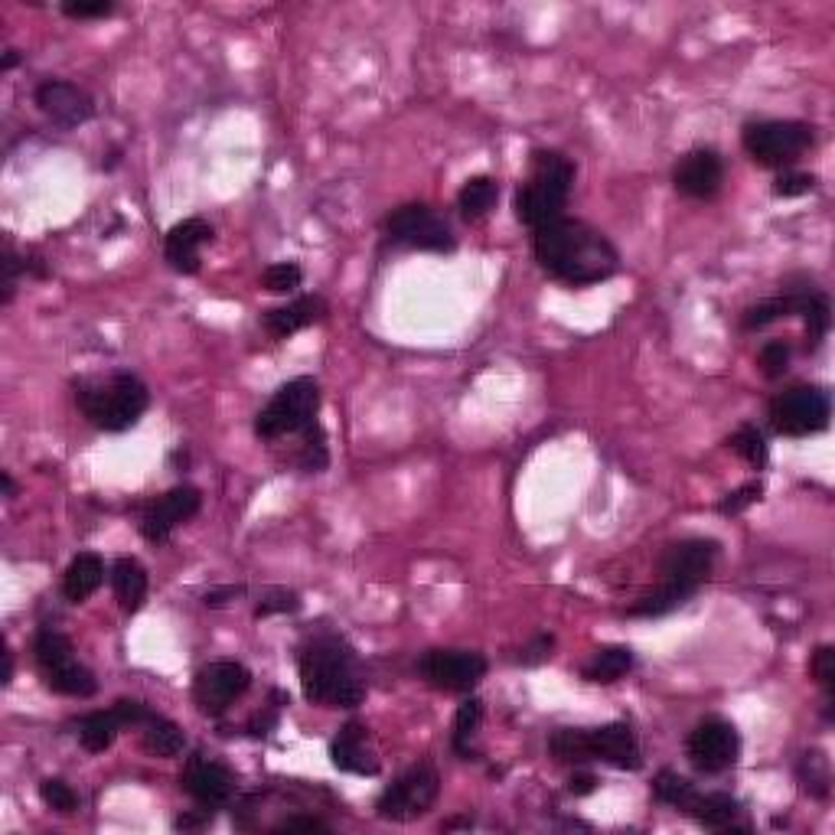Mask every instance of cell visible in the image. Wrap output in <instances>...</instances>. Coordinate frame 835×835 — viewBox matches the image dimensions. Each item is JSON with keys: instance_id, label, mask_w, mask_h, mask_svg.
<instances>
[{"instance_id": "18", "label": "cell", "mask_w": 835, "mask_h": 835, "mask_svg": "<svg viewBox=\"0 0 835 835\" xmlns=\"http://www.w3.org/2000/svg\"><path fill=\"white\" fill-rule=\"evenodd\" d=\"M672 183L689 200H711L724 183V164L711 147H695L676 164Z\"/></svg>"}, {"instance_id": "24", "label": "cell", "mask_w": 835, "mask_h": 835, "mask_svg": "<svg viewBox=\"0 0 835 835\" xmlns=\"http://www.w3.org/2000/svg\"><path fill=\"white\" fill-rule=\"evenodd\" d=\"M112 588H115V598L121 604V611L128 614H138L147 601V571L138 558H118L112 565Z\"/></svg>"}, {"instance_id": "37", "label": "cell", "mask_w": 835, "mask_h": 835, "mask_svg": "<svg viewBox=\"0 0 835 835\" xmlns=\"http://www.w3.org/2000/svg\"><path fill=\"white\" fill-rule=\"evenodd\" d=\"M40 799H43L50 809H56L60 815H73V812L79 809L76 789H73L69 783H63V780H43V783H40Z\"/></svg>"}, {"instance_id": "47", "label": "cell", "mask_w": 835, "mask_h": 835, "mask_svg": "<svg viewBox=\"0 0 835 835\" xmlns=\"http://www.w3.org/2000/svg\"><path fill=\"white\" fill-rule=\"evenodd\" d=\"M330 832V825L317 815H287L274 825V832Z\"/></svg>"}, {"instance_id": "51", "label": "cell", "mask_w": 835, "mask_h": 835, "mask_svg": "<svg viewBox=\"0 0 835 835\" xmlns=\"http://www.w3.org/2000/svg\"><path fill=\"white\" fill-rule=\"evenodd\" d=\"M278 724V715L274 711H265V715H255L252 721H248V734H268V728H274Z\"/></svg>"}, {"instance_id": "14", "label": "cell", "mask_w": 835, "mask_h": 835, "mask_svg": "<svg viewBox=\"0 0 835 835\" xmlns=\"http://www.w3.org/2000/svg\"><path fill=\"white\" fill-rule=\"evenodd\" d=\"M685 754L698 773H721L734 767L741 754V737L737 728L724 718H705L692 728L685 741Z\"/></svg>"}, {"instance_id": "19", "label": "cell", "mask_w": 835, "mask_h": 835, "mask_svg": "<svg viewBox=\"0 0 835 835\" xmlns=\"http://www.w3.org/2000/svg\"><path fill=\"white\" fill-rule=\"evenodd\" d=\"M180 786L203 806V809H216L226 806L235 793V776L229 773V767L206 760V757H190L183 773H180Z\"/></svg>"}, {"instance_id": "53", "label": "cell", "mask_w": 835, "mask_h": 835, "mask_svg": "<svg viewBox=\"0 0 835 835\" xmlns=\"http://www.w3.org/2000/svg\"><path fill=\"white\" fill-rule=\"evenodd\" d=\"M0 484H4L8 500H14V497H17V487H14V477H11V474H0Z\"/></svg>"}, {"instance_id": "38", "label": "cell", "mask_w": 835, "mask_h": 835, "mask_svg": "<svg viewBox=\"0 0 835 835\" xmlns=\"http://www.w3.org/2000/svg\"><path fill=\"white\" fill-rule=\"evenodd\" d=\"M297 607H300V598H297L294 591H287V588H271V591L261 594V601H258V607H255V617L261 620V617H271V614H294Z\"/></svg>"}, {"instance_id": "27", "label": "cell", "mask_w": 835, "mask_h": 835, "mask_svg": "<svg viewBox=\"0 0 835 835\" xmlns=\"http://www.w3.org/2000/svg\"><path fill=\"white\" fill-rule=\"evenodd\" d=\"M796 313L806 320V339H809V349H815L828 326H832V307H828V297L822 291H796Z\"/></svg>"}, {"instance_id": "52", "label": "cell", "mask_w": 835, "mask_h": 835, "mask_svg": "<svg viewBox=\"0 0 835 835\" xmlns=\"http://www.w3.org/2000/svg\"><path fill=\"white\" fill-rule=\"evenodd\" d=\"M203 822H209V815H206V819H196V815H180V819H177V828H196V825H203Z\"/></svg>"}, {"instance_id": "30", "label": "cell", "mask_w": 835, "mask_h": 835, "mask_svg": "<svg viewBox=\"0 0 835 835\" xmlns=\"http://www.w3.org/2000/svg\"><path fill=\"white\" fill-rule=\"evenodd\" d=\"M121 728H125V724L118 721L115 708H108V711H92V715H86V718L79 721V744H82L89 754H102V750H108V747L115 744V737H118Z\"/></svg>"}, {"instance_id": "23", "label": "cell", "mask_w": 835, "mask_h": 835, "mask_svg": "<svg viewBox=\"0 0 835 835\" xmlns=\"http://www.w3.org/2000/svg\"><path fill=\"white\" fill-rule=\"evenodd\" d=\"M102 581H105V562L95 552H79L63 575V594L66 601L82 604L102 588Z\"/></svg>"}, {"instance_id": "22", "label": "cell", "mask_w": 835, "mask_h": 835, "mask_svg": "<svg viewBox=\"0 0 835 835\" xmlns=\"http://www.w3.org/2000/svg\"><path fill=\"white\" fill-rule=\"evenodd\" d=\"M326 317V300L317 297V294H307V297H297L284 307H274L265 313V330L274 336V339H287L313 323H320Z\"/></svg>"}, {"instance_id": "40", "label": "cell", "mask_w": 835, "mask_h": 835, "mask_svg": "<svg viewBox=\"0 0 835 835\" xmlns=\"http://www.w3.org/2000/svg\"><path fill=\"white\" fill-rule=\"evenodd\" d=\"M760 369H763L767 378H780V375L789 369V343L770 339V343L760 349Z\"/></svg>"}, {"instance_id": "32", "label": "cell", "mask_w": 835, "mask_h": 835, "mask_svg": "<svg viewBox=\"0 0 835 835\" xmlns=\"http://www.w3.org/2000/svg\"><path fill=\"white\" fill-rule=\"evenodd\" d=\"M793 313H796V291H786V294H780V297H767V300L754 304V307L744 313L741 326H744V330H763V326H770V323H776V320H783V317H793Z\"/></svg>"}, {"instance_id": "12", "label": "cell", "mask_w": 835, "mask_h": 835, "mask_svg": "<svg viewBox=\"0 0 835 835\" xmlns=\"http://www.w3.org/2000/svg\"><path fill=\"white\" fill-rule=\"evenodd\" d=\"M418 676L438 692H471L487 676V659L474 650H428L418 659Z\"/></svg>"}, {"instance_id": "39", "label": "cell", "mask_w": 835, "mask_h": 835, "mask_svg": "<svg viewBox=\"0 0 835 835\" xmlns=\"http://www.w3.org/2000/svg\"><path fill=\"white\" fill-rule=\"evenodd\" d=\"M815 190V177L812 174H802V170H783L776 180H773V196H783V200H793V196H806Z\"/></svg>"}, {"instance_id": "55", "label": "cell", "mask_w": 835, "mask_h": 835, "mask_svg": "<svg viewBox=\"0 0 835 835\" xmlns=\"http://www.w3.org/2000/svg\"><path fill=\"white\" fill-rule=\"evenodd\" d=\"M11 676H14V659H11V653H4V685L11 682Z\"/></svg>"}, {"instance_id": "5", "label": "cell", "mask_w": 835, "mask_h": 835, "mask_svg": "<svg viewBox=\"0 0 835 835\" xmlns=\"http://www.w3.org/2000/svg\"><path fill=\"white\" fill-rule=\"evenodd\" d=\"M549 750L562 763H584V760H604L617 770H640L643 754L637 744V734L627 721H611L591 731L562 728L552 734Z\"/></svg>"}, {"instance_id": "29", "label": "cell", "mask_w": 835, "mask_h": 835, "mask_svg": "<svg viewBox=\"0 0 835 835\" xmlns=\"http://www.w3.org/2000/svg\"><path fill=\"white\" fill-rule=\"evenodd\" d=\"M633 669V653L630 646H604L591 656V663L581 669V676L588 682H598V685H611L617 679H624L627 672Z\"/></svg>"}, {"instance_id": "16", "label": "cell", "mask_w": 835, "mask_h": 835, "mask_svg": "<svg viewBox=\"0 0 835 835\" xmlns=\"http://www.w3.org/2000/svg\"><path fill=\"white\" fill-rule=\"evenodd\" d=\"M203 506V497L196 487H174L170 493L157 497L144 516H141V536L147 542H167L170 532L183 523H190Z\"/></svg>"}, {"instance_id": "11", "label": "cell", "mask_w": 835, "mask_h": 835, "mask_svg": "<svg viewBox=\"0 0 835 835\" xmlns=\"http://www.w3.org/2000/svg\"><path fill=\"white\" fill-rule=\"evenodd\" d=\"M385 235L395 245H408L418 252H454L458 239L451 232V222L435 213L432 206L411 203V206H398L388 219H385Z\"/></svg>"}, {"instance_id": "36", "label": "cell", "mask_w": 835, "mask_h": 835, "mask_svg": "<svg viewBox=\"0 0 835 835\" xmlns=\"http://www.w3.org/2000/svg\"><path fill=\"white\" fill-rule=\"evenodd\" d=\"M304 281V271L294 265V261H281V265H271L265 274H261V284L265 291L271 294H294Z\"/></svg>"}, {"instance_id": "20", "label": "cell", "mask_w": 835, "mask_h": 835, "mask_svg": "<svg viewBox=\"0 0 835 835\" xmlns=\"http://www.w3.org/2000/svg\"><path fill=\"white\" fill-rule=\"evenodd\" d=\"M213 242V226L200 216L193 219H183L177 222L170 232H167V242H164V258L174 271L180 274H196L200 271V255L203 248Z\"/></svg>"}, {"instance_id": "28", "label": "cell", "mask_w": 835, "mask_h": 835, "mask_svg": "<svg viewBox=\"0 0 835 835\" xmlns=\"http://www.w3.org/2000/svg\"><path fill=\"white\" fill-rule=\"evenodd\" d=\"M695 598V588L689 584H676V581H663V588H656L653 594H643L627 614L630 617H663L679 611L682 604H689Z\"/></svg>"}, {"instance_id": "33", "label": "cell", "mask_w": 835, "mask_h": 835, "mask_svg": "<svg viewBox=\"0 0 835 835\" xmlns=\"http://www.w3.org/2000/svg\"><path fill=\"white\" fill-rule=\"evenodd\" d=\"M480 721H484V702L480 698H467L461 708H458V715H454V750L461 754V757H467L471 760V741H474V734L480 731Z\"/></svg>"}, {"instance_id": "48", "label": "cell", "mask_w": 835, "mask_h": 835, "mask_svg": "<svg viewBox=\"0 0 835 835\" xmlns=\"http://www.w3.org/2000/svg\"><path fill=\"white\" fill-rule=\"evenodd\" d=\"M552 646H555V640H552V637H539L532 646H526V653L519 656V663L536 666V663H542V659H549V656H552Z\"/></svg>"}, {"instance_id": "49", "label": "cell", "mask_w": 835, "mask_h": 835, "mask_svg": "<svg viewBox=\"0 0 835 835\" xmlns=\"http://www.w3.org/2000/svg\"><path fill=\"white\" fill-rule=\"evenodd\" d=\"M242 594V588L239 584H229V588H213L209 594H206V607H222V604H229L232 598H239Z\"/></svg>"}, {"instance_id": "1", "label": "cell", "mask_w": 835, "mask_h": 835, "mask_svg": "<svg viewBox=\"0 0 835 835\" xmlns=\"http://www.w3.org/2000/svg\"><path fill=\"white\" fill-rule=\"evenodd\" d=\"M532 235H536L532 239L536 261L555 281L584 287V284L614 278L620 268V255L611 245V239L604 232L591 229L588 222L562 216V219L536 229Z\"/></svg>"}, {"instance_id": "6", "label": "cell", "mask_w": 835, "mask_h": 835, "mask_svg": "<svg viewBox=\"0 0 835 835\" xmlns=\"http://www.w3.org/2000/svg\"><path fill=\"white\" fill-rule=\"evenodd\" d=\"M320 411V385L310 375L284 382L271 401L255 414V435L261 441H278L287 435H304L317 425Z\"/></svg>"}, {"instance_id": "54", "label": "cell", "mask_w": 835, "mask_h": 835, "mask_svg": "<svg viewBox=\"0 0 835 835\" xmlns=\"http://www.w3.org/2000/svg\"><path fill=\"white\" fill-rule=\"evenodd\" d=\"M17 63H21V53H17V50H8V56H4V73L14 69Z\"/></svg>"}, {"instance_id": "26", "label": "cell", "mask_w": 835, "mask_h": 835, "mask_svg": "<svg viewBox=\"0 0 835 835\" xmlns=\"http://www.w3.org/2000/svg\"><path fill=\"white\" fill-rule=\"evenodd\" d=\"M141 747L151 754V757H177L187 744L180 724H174L170 718L164 715H151L141 728Z\"/></svg>"}, {"instance_id": "2", "label": "cell", "mask_w": 835, "mask_h": 835, "mask_svg": "<svg viewBox=\"0 0 835 835\" xmlns=\"http://www.w3.org/2000/svg\"><path fill=\"white\" fill-rule=\"evenodd\" d=\"M300 689L310 705L320 708H356L365 695L352 646L336 633L313 637L297 656Z\"/></svg>"}, {"instance_id": "35", "label": "cell", "mask_w": 835, "mask_h": 835, "mask_svg": "<svg viewBox=\"0 0 835 835\" xmlns=\"http://www.w3.org/2000/svg\"><path fill=\"white\" fill-rule=\"evenodd\" d=\"M728 448H731L737 458H744L754 471H760V467L767 464V441H763V435H760L754 425L737 428V432L728 438Z\"/></svg>"}, {"instance_id": "31", "label": "cell", "mask_w": 835, "mask_h": 835, "mask_svg": "<svg viewBox=\"0 0 835 835\" xmlns=\"http://www.w3.org/2000/svg\"><path fill=\"white\" fill-rule=\"evenodd\" d=\"M497 200H500V187H497L493 177H471V180L461 187V193H458V206H461V213H464L467 222L484 219V216L497 206Z\"/></svg>"}, {"instance_id": "13", "label": "cell", "mask_w": 835, "mask_h": 835, "mask_svg": "<svg viewBox=\"0 0 835 835\" xmlns=\"http://www.w3.org/2000/svg\"><path fill=\"white\" fill-rule=\"evenodd\" d=\"M252 685V672L235 663V659H216L209 666H203L193 679V702L203 715L219 718L222 711H229V705L235 698L245 695V689Z\"/></svg>"}, {"instance_id": "43", "label": "cell", "mask_w": 835, "mask_h": 835, "mask_svg": "<svg viewBox=\"0 0 835 835\" xmlns=\"http://www.w3.org/2000/svg\"><path fill=\"white\" fill-rule=\"evenodd\" d=\"M763 497V484H757V480H750V484H744L741 490H734V493H728V500H721V513L724 516H737L741 510H747L750 503H757Z\"/></svg>"}, {"instance_id": "41", "label": "cell", "mask_w": 835, "mask_h": 835, "mask_svg": "<svg viewBox=\"0 0 835 835\" xmlns=\"http://www.w3.org/2000/svg\"><path fill=\"white\" fill-rule=\"evenodd\" d=\"M63 14L73 17V21H95V17L115 14V4L112 0H66Z\"/></svg>"}, {"instance_id": "8", "label": "cell", "mask_w": 835, "mask_h": 835, "mask_svg": "<svg viewBox=\"0 0 835 835\" xmlns=\"http://www.w3.org/2000/svg\"><path fill=\"white\" fill-rule=\"evenodd\" d=\"M741 141L760 167H793L812 147L815 131L802 121H757L744 128Z\"/></svg>"}, {"instance_id": "34", "label": "cell", "mask_w": 835, "mask_h": 835, "mask_svg": "<svg viewBox=\"0 0 835 835\" xmlns=\"http://www.w3.org/2000/svg\"><path fill=\"white\" fill-rule=\"evenodd\" d=\"M653 793H656V799H659V802H666V806H672V809L685 812L689 799L695 796V783H692V780H685V776H679L676 770H663V773L653 780Z\"/></svg>"}, {"instance_id": "25", "label": "cell", "mask_w": 835, "mask_h": 835, "mask_svg": "<svg viewBox=\"0 0 835 835\" xmlns=\"http://www.w3.org/2000/svg\"><path fill=\"white\" fill-rule=\"evenodd\" d=\"M737 812H741V806L728 793H698L695 789V796L685 806V815H692L705 828H728V825H734Z\"/></svg>"}, {"instance_id": "3", "label": "cell", "mask_w": 835, "mask_h": 835, "mask_svg": "<svg viewBox=\"0 0 835 835\" xmlns=\"http://www.w3.org/2000/svg\"><path fill=\"white\" fill-rule=\"evenodd\" d=\"M76 401L99 432L118 435V432H128L141 422L147 404H151V391L138 375L112 372V375L79 378L76 382Z\"/></svg>"}, {"instance_id": "21", "label": "cell", "mask_w": 835, "mask_h": 835, "mask_svg": "<svg viewBox=\"0 0 835 835\" xmlns=\"http://www.w3.org/2000/svg\"><path fill=\"white\" fill-rule=\"evenodd\" d=\"M330 760L343 773L375 776L378 773V757L369 744V728L362 721H346L330 744Z\"/></svg>"}, {"instance_id": "50", "label": "cell", "mask_w": 835, "mask_h": 835, "mask_svg": "<svg viewBox=\"0 0 835 835\" xmlns=\"http://www.w3.org/2000/svg\"><path fill=\"white\" fill-rule=\"evenodd\" d=\"M594 786H598V776H594V773H575V776L568 780V789H571L575 796H588V793H594Z\"/></svg>"}, {"instance_id": "17", "label": "cell", "mask_w": 835, "mask_h": 835, "mask_svg": "<svg viewBox=\"0 0 835 835\" xmlns=\"http://www.w3.org/2000/svg\"><path fill=\"white\" fill-rule=\"evenodd\" d=\"M37 105L40 112L60 125V128H79L86 121L95 118V102L86 89H79L76 82H66V79H47L40 89H37Z\"/></svg>"}, {"instance_id": "7", "label": "cell", "mask_w": 835, "mask_h": 835, "mask_svg": "<svg viewBox=\"0 0 835 835\" xmlns=\"http://www.w3.org/2000/svg\"><path fill=\"white\" fill-rule=\"evenodd\" d=\"M34 653H37V666L43 672V682L60 692V695H73V698H89L95 695L99 682L92 676L89 666H82L76 659V650L69 643V637H63L53 627H43L34 640Z\"/></svg>"}, {"instance_id": "10", "label": "cell", "mask_w": 835, "mask_h": 835, "mask_svg": "<svg viewBox=\"0 0 835 835\" xmlns=\"http://www.w3.org/2000/svg\"><path fill=\"white\" fill-rule=\"evenodd\" d=\"M441 793V776L432 763H414L411 770H404L391 786L382 789L375 812L388 822H408L425 815Z\"/></svg>"}, {"instance_id": "44", "label": "cell", "mask_w": 835, "mask_h": 835, "mask_svg": "<svg viewBox=\"0 0 835 835\" xmlns=\"http://www.w3.org/2000/svg\"><path fill=\"white\" fill-rule=\"evenodd\" d=\"M21 271H27V258H21L11 245L4 248V304H11L14 300V291H17V278H21Z\"/></svg>"}, {"instance_id": "9", "label": "cell", "mask_w": 835, "mask_h": 835, "mask_svg": "<svg viewBox=\"0 0 835 835\" xmlns=\"http://www.w3.org/2000/svg\"><path fill=\"white\" fill-rule=\"evenodd\" d=\"M828 395L812 385H793L770 401V428L783 438H809L828 425Z\"/></svg>"}, {"instance_id": "46", "label": "cell", "mask_w": 835, "mask_h": 835, "mask_svg": "<svg viewBox=\"0 0 835 835\" xmlns=\"http://www.w3.org/2000/svg\"><path fill=\"white\" fill-rule=\"evenodd\" d=\"M809 760H812V767H815V770H809V767L802 763L806 789H812L815 796H825V793H828V767H825V757L812 750V754H809Z\"/></svg>"}, {"instance_id": "45", "label": "cell", "mask_w": 835, "mask_h": 835, "mask_svg": "<svg viewBox=\"0 0 835 835\" xmlns=\"http://www.w3.org/2000/svg\"><path fill=\"white\" fill-rule=\"evenodd\" d=\"M115 708V715H118V721L125 724V728H141L154 711L144 705V702H138V698H121V702H115L112 705Z\"/></svg>"}, {"instance_id": "4", "label": "cell", "mask_w": 835, "mask_h": 835, "mask_svg": "<svg viewBox=\"0 0 835 835\" xmlns=\"http://www.w3.org/2000/svg\"><path fill=\"white\" fill-rule=\"evenodd\" d=\"M575 183V164L555 151L532 154V174L516 193V219L532 232L562 219Z\"/></svg>"}, {"instance_id": "15", "label": "cell", "mask_w": 835, "mask_h": 835, "mask_svg": "<svg viewBox=\"0 0 835 835\" xmlns=\"http://www.w3.org/2000/svg\"><path fill=\"white\" fill-rule=\"evenodd\" d=\"M718 562V542L715 539H682L672 542L663 558H659V571L663 581H676V584H689V588H702Z\"/></svg>"}, {"instance_id": "42", "label": "cell", "mask_w": 835, "mask_h": 835, "mask_svg": "<svg viewBox=\"0 0 835 835\" xmlns=\"http://www.w3.org/2000/svg\"><path fill=\"white\" fill-rule=\"evenodd\" d=\"M812 676H815V682L825 689V695L832 698V692H835V650H832V646H819V650H815V656H812Z\"/></svg>"}]
</instances>
